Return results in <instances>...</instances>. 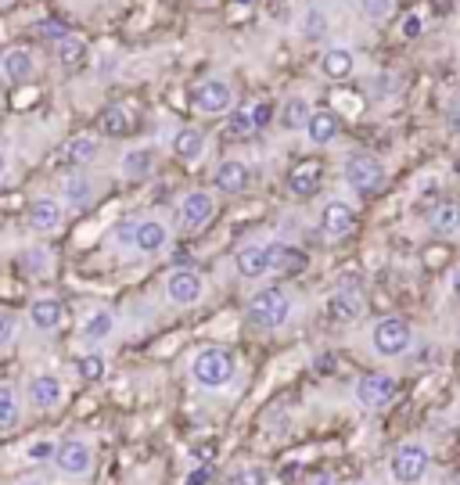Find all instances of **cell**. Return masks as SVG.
I'll use <instances>...</instances> for the list:
<instances>
[{
    "label": "cell",
    "mask_w": 460,
    "mask_h": 485,
    "mask_svg": "<svg viewBox=\"0 0 460 485\" xmlns=\"http://www.w3.org/2000/svg\"><path fill=\"white\" fill-rule=\"evenodd\" d=\"M238 378V356L223 345H205L191 356V381L205 392H220Z\"/></svg>",
    "instance_id": "6da1fadb"
},
{
    "label": "cell",
    "mask_w": 460,
    "mask_h": 485,
    "mask_svg": "<svg viewBox=\"0 0 460 485\" xmlns=\"http://www.w3.org/2000/svg\"><path fill=\"white\" fill-rule=\"evenodd\" d=\"M292 309H295V298H292V291L281 288V284L259 288V291L248 298V306H245L248 324L259 327V331H277V327H284V324L292 320Z\"/></svg>",
    "instance_id": "7a4b0ae2"
},
{
    "label": "cell",
    "mask_w": 460,
    "mask_h": 485,
    "mask_svg": "<svg viewBox=\"0 0 460 485\" xmlns=\"http://www.w3.org/2000/svg\"><path fill=\"white\" fill-rule=\"evenodd\" d=\"M54 471L68 482H86L94 475V464H97V453H94V443L83 439V435H72L65 443H58L54 450Z\"/></svg>",
    "instance_id": "3957f363"
},
{
    "label": "cell",
    "mask_w": 460,
    "mask_h": 485,
    "mask_svg": "<svg viewBox=\"0 0 460 485\" xmlns=\"http://www.w3.org/2000/svg\"><path fill=\"white\" fill-rule=\"evenodd\" d=\"M428 464H432V450L421 443V439H407L392 450L389 457V475L396 485H418L428 475Z\"/></svg>",
    "instance_id": "277c9868"
},
{
    "label": "cell",
    "mask_w": 460,
    "mask_h": 485,
    "mask_svg": "<svg viewBox=\"0 0 460 485\" xmlns=\"http://www.w3.org/2000/svg\"><path fill=\"white\" fill-rule=\"evenodd\" d=\"M371 349L382 360H400L414 349V327L403 316H382L371 331Z\"/></svg>",
    "instance_id": "5b68a950"
},
{
    "label": "cell",
    "mask_w": 460,
    "mask_h": 485,
    "mask_svg": "<svg viewBox=\"0 0 460 485\" xmlns=\"http://www.w3.org/2000/svg\"><path fill=\"white\" fill-rule=\"evenodd\" d=\"M396 392H400V381H396L392 374L371 371V374H364V378L356 381L353 399H356V407H360L364 414H382V410H389V407L396 403Z\"/></svg>",
    "instance_id": "8992f818"
},
{
    "label": "cell",
    "mask_w": 460,
    "mask_h": 485,
    "mask_svg": "<svg viewBox=\"0 0 460 485\" xmlns=\"http://www.w3.org/2000/svg\"><path fill=\"white\" fill-rule=\"evenodd\" d=\"M65 399H68V389L58 374H32L22 389V403L32 414H54L65 407Z\"/></svg>",
    "instance_id": "52a82bcc"
},
{
    "label": "cell",
    "mask_w": 460,
    "mask_h": 485,
    "mask_svg": "<svg viewBox=\"0 0 460 485\" xmlns=\"http://www.w3.org/2000/svg\"><path fill=\"white\" fill-rule=\"evenodd\" d=\"M191 105L202 115H227L234 108V87L227 79H202L191 90Z\"/></svg>",
    "instance_id": "ba28073f"
},
{
    "label": "cell",
    "mask_w": 460,
    "mask_h": 485,
    "mask_svg": "<svg viewBox=\"0 0 460 485\" xmlns=\"http://www.w3.org/2000/svg\"><path fill=\"white\" fill-rule=\"evenodd\" d=\"M346 184L360 195H374L385 188V166L374 155H356L346 162Z\"/></svg>",
    "instance_id": "9c48e42d"
},
{
    "label": "cell",
    "mask_w": 460,
    "mask_h": 485,
    "mask_svg": "<svg viewBox=\"0 0 460 485\" xmlns=\"http://www.w3.org/2000/svg\"><path fill=\"white\" fill-rule=\"evenodd\" d=\"M202 295H205V280H202L198 270L180 266L166 277V298L173 306H194V302H202Z\"/></svg>",
    "instance_id": "30bf717a"
},
{
    "label": "cell",
    "mask_w": 460,
    "mask_h": 485,
    "mask_svg": "<svg viewBox=\"0 0 460 485\" xmlns=\"http://www.w3.org/2000/svg\"><path fill=\"white\" fill-rule=\"evenodd\" d=\"M25 224H29V231H36V234H54V231H61V224H65V206H61L58 198H50V195H40V198L29 202Z\"/></svg>",
    "instance_id": "8fae6325"
},
{
    "label": "cell",
    "mask_w": 460,
    "mask_h": 485,
    "mask_svg": "<svg viewBox=\"0 0 460 485\" xmlns=\"http://www.w3.org/2000/svg\"><path fill=\"white\" fill-rule=\"evenodd\" d=\"M216 216V198L209 191H187L180 198V227L184 231H202Z\"/></svg>",
    "instance_id": "7c38bea8"
},
{
    "label": "cell",
    "mask_w": 460,
    "mask_h": 485,
    "mask_svg": "<svg viewBox=\"0 0 460 485\" xmlns=\"http://www.w3.org/2000/svg\"><path fill=\"white\" fill-rule=\"evenodd\" d=\"M270 119H274V105L256 101V105H248V108H241V112H230L227 137H230V141H245V137H252L256 130H263Z\"/></svg>",
    "instance_id": "4fadbf2b"
},
{
    "label": "cell",
    "mask_w": 460,
    "mask_h": 485,
    "mask_svg": "<svg viewBox=\"0 0 460 485\" xmlns=\"http://www.w3.org/2000/svg\"><path fill=\"white\" fill-rule=\"evenodd\" d=\"M166 244H169V227L158 220V216H140L137 220V227H133V252H140V255H158V252H166Z\"/></svg>",
    "instance_id": "5bb4252c"
},
{
    "label": "cell",
    "mask_w": 460,
    "mask_h": 485,
    "mask_svg": "<svg viewBox=\"0 0 460 485\" xmlns=\"http://www.w3.org/2000/svg\"><path fill=\"white\" fill-rule=\"evenodd\" d=\"M320 231H324V238L328 242H342V238H349L353 231H356V213L346 206V202H328L324 206V213H320Z\"/></svg>",
    "instance_id": "9a60e30c"
},
{
    "label": "cell",
    "mask_w": 460,
    "mask_h": 485,
    "mask_svg": "<svg viewBox=\"0 0 460 485\" xmlns=\"http://www.w3.org/2000/svg\"><path fill=\"white\" fill-rule=\"evenodd\" d=\"M29 324H32V331H40V334H54L61 324H65V306L58 302V298H50V295H40V298H32L29 302Z\"/></svg>",
    "instance_id": "2e32d148"
},
{
    "label": "cell",
    "mask_w": 460,
    "mask_h": 485,
    "mask_svg": "<svg viewBox=\"0 0 460 485\" xmlns=\"http://www.w3.org/2000/svg\"><path fill=\"white\" fill-rule=\"evenodd\" d=\"M234 266L245 280H259L270 273V255H266V244L252 242V244H241L238 255H234Z\"/></svg>",
    "instance_id": "e0dca14e"
},
{
    "label": "cell",
    "mask_w": 460,
    "mask_h": 485,
    "mask_svg": "<svg viewBox=\"0 0 460 485\" xmlns=\"http://www.w3.org/2000/svg\"><path fill=\"white\" fill-rule=\"evenodd\" d=\"M302 130H306V137H310V144H317V148H324V144H331V141L338 137V130H342V123H338V115H335V112H328V108H313Z\"/></svg>",
    "instance_id": "ac0fdd59"
},
{
    "label": "cell",
    "mask_w": 460,
    "mask_h": 485,
    "mask_svg": "<svg viewBox=\"0 0 460 485\" xmlns=\"http://www.w3.org/2000/svg\"><path fill=\"white\" fill-rule=\"evenodd\" d=\"M169 148H173V155H176L180 162H198V159L205 155L209 141H205V133H202L198 126H180V130L173 133Z\"/></svg>",
    "instance_id": "d6986e66"
},
{
    "label": "cell",
    "mask_w": 460,
    "mask_h": 485,
    "mask_svg": "<svg viewBox=\"0 0 460 485\" xmlns=\"http://www.w3.org/2000/svg\"><path fill=\"white\" fill-rule=\"evenodd\" d=\"M320 180H324V166L313 162V159H306V162H299V166L288 173V191H292L295 198H310V195H317Z\"/></svg>",
    "instance_id": "ffe728a7"
},
{
    "label": "cell",
    "mask_w": 460,
    "mask_h": 485,
    "mask_svg": "<svg viewBox=\"0 0 460 485\" xmlns=\"http://www.w3.org/2000/svg\"><path fill=\"white\" fill-rule=\"evenodd\" d=\"M328 309H331V316L342 320V324L360 320V313H364V295H360V288H356V284H342V288L331 295Z\"/></svg>",
    "instance_id": "44dd1931"
},
{
    "label": "cell",
    "mask_w": 460,
    "mask_h": 485,
    "mask_svg": "<svg viewBox=\"0 0 460 485\" xmlns=\"http://www.w3.org/2000/svg\"><path fill=\"white\" fill-rule=\"evenodd\" d=\"M266 255H270V273H302L306 262H310L302 248H295L288 242L266 244Z\"/></svg>",
    "instance_id": "7402d4cb"
},
{
    "label": "cell",
    "mask_w": 460,
    "mask_h": 485,
    "mask_svg": "<svg viewBox=\"0 0 460 485\" xmlns=\"http://www.w3.org/2000/svg\"><path fill=\"white\" fill-rule=\"evenodd\" d=\"M248 180H252V173H248V166L238 162V159L220 162V169H216V177H212V184H216L220 195H241V191L248 188Z\"/></svg>",
    "instance_id": "603a6c76"
},
{
    "label": "cell",
    "mask_w": 460,
    "mask_h": 485,
    "mask_svg": "<svg viewBox=\"0 0 460 485\" xmlns=\"http://www.w3.org/2000/svg\"><path fill=\"white\" fill-rule=\"evenodd\" d=\"M94 195H97V191H94V180L83 177V173H68V177L61 180V198H65L61 206H65V209H76V213H79V209H86V206L94 202Z\"/></svg>",
    "instance_id": "cb8c5ba5"
},
{
    "label": "cell",
    "mask_w": 460,
    "mask_h": 485,
    "mask_svg": "<svg viewBox=\"0 0 460 485\" xmlns=\"http://www.w3.org/2000/svg\"><path fill=\"white\" fill-rule=\"evenodd\" d=\"M115 334V313L112 309H94L86 320H83V327H79V338L86 342V345H101V342H108Z\"/></svg>",
    "instance_id": "d4e9b609"
},
{
    "label": "cell",
    "mask_w": 460,
    "mask_h": 485,
    "mask_svg": "<svg viewBox=\"0 0 460 485\" xmlns=\"http://www.w3.org/2000/svg\"><path fill=\"white\" fill-rule=\"evenodd\" d=\"M151 169H155V151L151 148H130L122 155V162H119L122 180H148Z\"/></svg>",
    "instance_id": "484cf974"
},
{
    "label": "cell",
    "mask_w": 460,
    "mask_h": 485,
    "mask_svg": "<svg viewBox=\"0 0 460 485\" xmlns=\"http://www.w3.org/2000/svg\"><path fill=\"white\" fill-rule=\"evenodd\" d=\"M428 227H432L436 238H454V234H460V206L457 202H439V206H432V213H428Z\"/></svg>",
    "instance_id": "4316f807"
},
{
    "label": "cell",
    "mask_w": 460,
    "mask_h": 485,
    "mask_svg": "<svg viewBox=\"0 0 460 485\" xmlns=\"http://www.w3.org/2000/svg\"><path fill=\"white\" fill-rule=\"evenodd\" d=\"M353 69H356V58H353L349 47H331V50L320 54V72L328 79H349Z\"/></svg>",
    "instance_id": "83f0119b"
},
{
    "label": "cell",
    "mask_w": 460,
    "mask_h": 485,
    "mask_svg": "<svg viewBox=\"0 0 460 485\" xmlns=\"http://www.w3.org/2000/svg\"><path fill=\"white\" fill-rule=\"evenodd\" d=\"M94 155H97V137L83 133V137H72V141L61 148V155H58V159H61L68 169H79V166H86Z\"/></svg>",
    "instance_id": "f1b7e54d"
},
{
    "label": "cell",
    "mask_w": 460,
    "mask_h": 485,
    "mask_svg": "<svg viewBox=\"0 0 460 485\" xmlns=\"http://www.w3.org/2000/svg\"><path fill=\"white\" fill-rule=\"evenodd\" d=\"M22 407H25V403H22V392H18L14 385L0 381V432L22 425Z\"/></svg>",
    "instance_id": "f546056e"
},
{
    "label": "cell",
    "mask_w": 460,
    "mask_h": 485,
    "mask_svg": "<svg viewBox=\"0 0 460 485\" xmlns=\"http://www.w3.org/2000/svg\"><path fill=\"white\" fill-rule=\"evenodd\" d=\"M0 72L11 79V83H25L29 76H32V54L29 50H7L4 58H0Z\"/></svg>",
    "instance_id": "4dcf8cb0"
},
{
    "label": "cell",
    "mask_w": 460,
    "mask_h": 485,
    "mask_svg": "<svg viewBox=\"0 0 460 485\" xmlns=\"http://www.w3.org/2000/svg\"><path fill=\"white\" fill-rule=\"evenodd\" d=\"M310 112H313V105H310L306 97H288L284 108H281V123H284V130H302L306 119H310Z\"/></svg>",
    "instance_id": "1f68e13d"
},
{
    "label": "cell",
    "mask_w": 460,
    "mask_h": 485,
    "mask_svg": "<svg viewBox=\"0 0 460 485\" xmlns=\"http://www.w3.org/2000/svg\"><path fill=\"white\" fill-rule=\"evenodd\" d=\"M18 262H22V270H29L32 277H43V273H50V252L47 248H40V244H32V248H25L22 255H18Z\"/></svg>",
    "instance_id": "d6a6232c"
},
{
    "label": "cell",
    "mask_w": 460,
    "mask_h": 485,
    "mask_svg": "<svg viewBox=\"0 0 460 485\" xmlns=\"http://www.w3.org/2000/svg\"><path fill=\"white\" fill-rule=\"evenodd\" d=\"M83 58H86V43H83L79 36H65V40H58V61H61L65 69L83 65Z\"/></svg>",
    "instance_id": "836d02e7"
},
{
    "label": "cell",
    "mask_w": 460,
    "mask_h": 485,
    "mask_svg": "<svg viewBox=\"0 0 460 485\" xmlns=\"http://www.w3.org/2000/svg\"><path fill=\"white\" fill-rule=\"evenodd\" d=\"M104 371H108V360L101 356V352H86V356H79L76 360V374L83 378V381H101L104 378Z\"/></svg>",
    "instance_id": "e575fe53"
},
{
    "label": "cell",
    "mask_w": 460,
    "mask_h": 485,
    "mask_svg": "<svg viewBox=\"0 0 460 485\" xmlns=\"http://www.w3.org/2000/svg\"><path fill=\"white\" fill-rule=\"evenodd\" d=\"M54 450H58L54 439H32V443L25 446V461H29V464H50V461H54Z\"/></svg>",
    "instance_id": "d590c367"
},
{
    "label": "cell",
    "mask_w": 460,
    "mask_h": 485,
    "mask_svg": "<svg viewBox=\"0 0 460 485\" xmlns=\"http://www.w3.org/2000/svg\"><path fill=\"white\" fill-rule=\"evenodd\" d=\"M302 36H306V40H320V36H328V14L317 11V7H310L306 18H302Z\"/></svg>",
    "instance_id": "8d00e7d4"
},
{
    "label": "cell",
    "mask_w": 460,
    "mask_h": 485,
    "mask_svg": "<svg viewBox=\"0 0 460 485\" xmlns=\"http://www.w3.org/2000/svg\"><path fill=\"white\" fill-rule=\"evenodd\" d=\"M101 130L119 137V133H126V130H130V115H126L122 108H108V112H104V119H101Z\"/></svg>",
    "instance_id": "74e56055"
},
{
    "label": "cell",
    "mask_w": 460,
    "mask_h": 485,
    "mask_svg": "<svg viewBox=\"0 0 460 485\" xmlns=\"http://www.w3.org/2000/svg\"><path fill=\"white\" fill-rule=\"evenodd\" d=\"M14 338H18V316L7 313V309H0V349H11Z\"/></svg>",
    "instance_id": "f35d334b"
},
{
    "label": "cell",
    "mask_w": 460,
    "mask_h": 485,
    "mask_svg": "<svg viewBox=\"0 0 460 485\" xmlns=\"http://www.w3.org/2000/svg\"><path fill=\"white\" fill-rule=\"evenodd\" d=\"M133 227H137V216H130V220H119V224H115L112 238H115L119 248H130V244H133Z\"/></svg>",
    "instance_id": "ab89813d"
},
{
    "label": "cell",
    "mask_w": 460,
    "mask_h": 485,
    "mask_svg": "<svg viewBox=\"0 0 460 485\" xmlns=\"http://www.w3.org/2000/svg\"><path fill=\"white\" fill-rule=\"evenodd\" d=\"M230 485H266V471L263 468H245V471L230 475Z\"/></svg>",
    "instance_id": "60d3db41"
},
{
    "label": "cell",
    "mask_w": 460,
    "mask_h": 485,
    "mask_svg": "<svg viewBox=\"0 0 460 485\" xmlns=\"http://www.w3.org/2000/svg\"><path fill=\"white\" fill-rule=\"evenodd\" d=\"M360 4H364V14L374 18V22L389 18V11H392V0H360Z\"/></svg>",
    "instance_id": "b9f144b4"
},
{
    "label": "cell",
    "mask_w": 460,
    "mask_h": 485,
    "mask_svg": "<svg viewBox=\"0 0 460 485\" xmlns=\"http://www.w3.org/2000/svg\"><path fill=\"white\" fill-rule=\"evenodd\" d=\"M421 29H425L421 14H407V18H403V25H400V32H403L407 40H418V36H421Z\"/></svg>",
    "instance_id": "7bdbcfd3"
},
{
    "label": "cell",
    "mask_w": 460,
    "mask_h": 485,
    "mask_svg": "<svg viewBox=\"0 0 460 485\" xmlns=\"http://www.w3.org/2000/svg\"><path fill=\"white\" fill-rule=\"evenodd\" d=\"M40 36H43V40H65L68 32H65V25H61V22L47 18V22H40Z\"/></svg>",
    "instance_id": "ee69618b"
},
{
    "label": "cell",
    "mask_w": 460,
    "mask_h": 485,
    "mask_svg": "<svg viewBox=\"0 0 460 485\" xmlns=\"http://www.w3.org/2000/svg\"><path fill=\"white\" fill-rule=\"evenodd\" d=\"M7 169H11V155H7L4 148H0V180L7 177Z\"/></svg>",
    "instance_id": "f6af8a7d"
},
{
    "label": "cell",
    "mask_w": 460,
    "mask_h": 485,
    "mask_svg": "<svg viewBox=\"0 0 460 485\" xmlns=\"http://www.w3.org/2000/svg\"><path fill=\"white\" fill-rule=\"evenodd\" d=\"M209 482V471H194L191 479H187V485H205Z\"/></svg>",
    "instance_id": "bcb514c9"
},
{
    "label": "cell",
    "mask_w": 460,
    "mask_h": 485,
    "mask_svg": "<svg viewBox=\"0 0 460 485\" xmlns=\"http://www.w3.org/2000/svg\"><path fill=\"white\" fill-rule=\"evenodd\" d=\"M450 284H454V295L460 298V266L454 270V280H450Z\"/></svg>",
    "instance_id": "7dc6e473"
},
{
    "label": "cell",
    "mask_w": 460,
    "mask_h": 485,
    "mask_svg": "<svg viewBox=\"0 0 460 485\" xmlns=\"http://www.w3.org/2000/svg\"><path fill=\"white\" fill-rule=\"evenodd\" d=\"M11 485H47V482H40V479H18V482H11Z\"/></svg>",
    "instance_id": "c3c4849f"
},
{
    "label": "cell",
    "mask_w": 460,
    "mask_h": 485,
    "mask_svg": "<svg viewBox=\"0 0 460 485\" xmlns=\"http://www.w3.org/2000/svg\"><path fill=\"white\" fill-rule=\"evenodd\" d=\"M356 485H374V482H356Z\"/></svg>",
    "instance_id": "681fc988"
},
{
    "label": "cell",
    "mask_w": 460,
    "mask_h": 485,
    "mask_svg": "<svg viewBox=\"0 0 460 485\" xmlns=\"http://www.w3.org/2000/svg\"><path fill=\"white\" fill-rule=\"evenodd\" d=\"M238 4H248V0H238Z\"/></svg>",
    "instance_id": "f907efd6"
},
{
    "label": "cell",
    "mask_w": 460,
    "mask_h": 485,
    "mask_svg": "<svg viewBox=\"0 0 460 485\" xmlns=\"http://www.w3.org/2000/svg\"><path fill=\"white\" fill-rule=\"evenodd\" d=\"M457 169H460V162H457Z\"/></svg>",
    "instance_id": "816d5d0a"
}]
</instances>
